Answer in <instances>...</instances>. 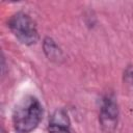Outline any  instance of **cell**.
I'll list each match as a JSON object with an SVG mask.
<instances>
[{"label": "cell", "mask_w": 133, "mask_h": 133, "mask_svg": "<svg viewBox=\"0 0 133 133\" xmlns=\"http://www.w3.org/2000/svg\"><path fill=\"white\" fill-rule=\"evenodd\" d=\"M43 106L33 96L24 97L15 107L12 124L16 133H30L41 123Z\"/></svg>", "instance_id": "6da1fadb"}, {"label": "cell", "mask_w": 133, "mask_h": 133, "mask_svg": "<svg viewBox=\"0 0 133 133\" xmlns=\"http://www.w3.org/2000/svg\"><path fill=\"white\" fill-rule=\"evenodd\" d=\"M119 109L117 101L113 94L103 96L100 105L99 122L104 133H114L117 128Z\"/></svg>", "instance_id": "3957f363"}, {"label": "cell", "mask_w": 133, "mask_h": 133, "mask_svg": "<svg viewBox=\"0 0 133 133\" xmlns=\"http://www.w3.org/2000/svg\"><path fill=\"white\" fill-rule=\"evenodd\" d=\"M124 84L130 89H133V65H128L124 72Z\"/></svg>", "instance_id": "8992f818"}, {"label": "cell", "mask_w": 133, "mask_h": 133, "mask_svg": "<svg viewBox=\"0 0 133 133\" xmlns=\"http://www.w3.org/2000/svg\"><path fill=\"white\" fill-rule=\"evenodd\" d=\"M43 49L49 60L59 63L63 60V53L60 47L51 37H45L43 42Z\"/></svg>", "instance_id": "5b68a950"}, {"label": "cell", "mask_w": 133, "mask_h": 133, "mask_svg": "<svg viewBox=\"0 0 133 133\" xmlns=\"http://www.w3.org/2000/svg\"><path fill=\"white\" fill-rule=\"evenodd\" d=\"M70 118L68 112L59 108L54 111L49 121V133H71L70 129Z\"/></svg>", "instance_id": "277c9868"}, {"label": "cell", "mask_w": 133, "mask_h": 133, "mask_svg": "<svg viewBox=\"0 0 133 133\" xmlns=\"http://www.w3.org/2000/svg\"><path fill=\"white\" fill-rule=\"evenodd\" d=\"M7 24L16 38L23 45L32 46L39 39L35 22L28 14L24 11L14 14L9 18Z\"/></svg>", "instance_id": "7a4b0ae2"}]
</instances>
